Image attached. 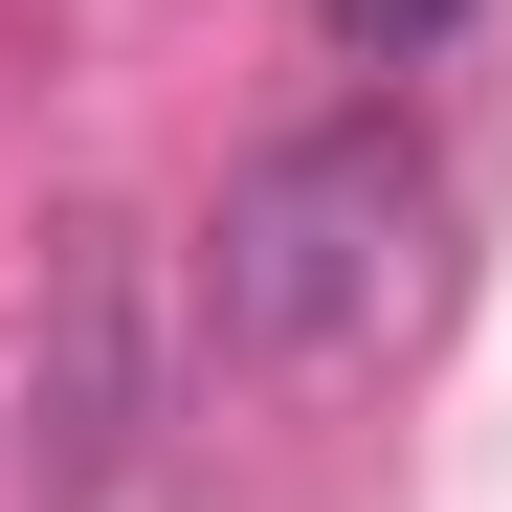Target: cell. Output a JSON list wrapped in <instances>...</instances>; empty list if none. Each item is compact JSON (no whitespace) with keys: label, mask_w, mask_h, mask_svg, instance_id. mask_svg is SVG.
Listing matches in <instances>:
<instances>
[{"label":"cell","mask_w":512,"mask_h":512,"mask_svg":"<svg viewBox=\"0 0 512 512\" xmlns=\"http://www.w3.org/2000/svg\"><path fill=\"white\" fill-rule=\"evenodd\" d=\"M423 290H446V179H423V134H290L223 179V334L290 379H357L423 334Z\"/></svg>","instance_id":"1"},{"label":"cell","mask_w":512,"mask_h":512,"mask_svg":"<svg viewBox=\"0 0 512 512\" xmlns=\"http://www.w3.org/2000/svg\"><path fill=\"white\" fill-rule=\"evenodd\" d=\"M468 23V0H334V45H357V67H401V45H446Z\"/></svg>","instance_id":"2"}]
</instances>
